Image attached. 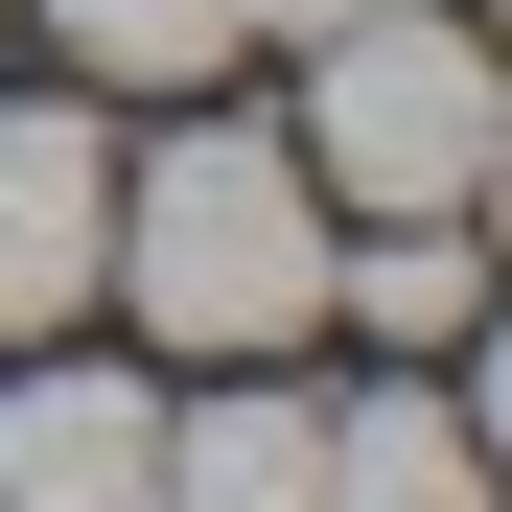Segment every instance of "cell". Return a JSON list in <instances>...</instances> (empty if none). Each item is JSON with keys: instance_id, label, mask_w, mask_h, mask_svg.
I'll use <instances>...</instances> for the list:
<instances>
[{"instance_id": "obj_1", "label": "cell", "mask_w": 512, "mask_h": 512, "mask_svg": "<svg viewBox=\"0 0 512 512\" xmlns=\"http://www.w3.org/2000/svg\"><path fill=\"white\" fill-rule=\"evenodd\" d=\"M94 280H140L163 350H280V326H326V187H303V140H163L140 187L94 210Z\"/></svg>"}, {"instance_id": "obj_2", "label": "cell", "mask_w": 512, "mask_h": 512, "mask_svg": "<svg viewBox=\"0 0 512 512\" xmlns=\"http://www.w3.org/2000/svg\"><path fill=\"white\" fill-rule=\"evenodd\" d=\"M326 70H303V187L326 210H466L489 187V140H512V94H489V24L466 0H350V24H303Z\"/></svg>"}, {"instance_id": "obj_3", "label": "cell", "mask_w": 512, "mask_h": 512, "mask_svg": "<svg viewBox=\"0 0 512 512\" xmlns=\"http://www.w3.org/2000/svg\"><path fill=\"white\" fill-rule=\"evenodd\" d=\"M94 210H117V163L70 94H0V326H70L94 303Z\"/></svg>"}, {"instance_id": "obj_4", "label": "cell", "mask_w": 512, "mask_h": 512, "mask_svg": "<svg viewBox=\"0 0 512 512\" xmlns=\"http://www.w3.org/2000/svg\"><path fill=\"white\" fill-rule=\"evenodd\" d=\"M0 512H163V396L140 373H24L0 396Z\"/></svg>"}, {"instance_id": "obj_5", "label": "cell", "mask_w": 512, "mask_h": 512, "mask_svg": "<svg viewBox=\"0 0 512 512\" xmlns=\"http://www.w3.org/2000/svg\"><path fill=\"white\" fill-rule=\"evenodd\" d=\"M163 512H326V396H187L163 419Z\"/></svg>"}, {"instance_id": "obj_6", "label": "cell", "mask_w": 512, "mask_h": 512, "mask_svg": "<svg viewBox=\"0 0 512 512\" xmlns=\"http://www.w3.org/2000/svg\"><path fill=\"white\" fill-rule=\"evenodd\" d=\"M326 512H489V443H466V396H326Z\"/></svg>"}, {"instance_id": "obj_7", "label": "cell", "mask_w": 512, "mask_h": 512, "mask_svg": "<svg viewBox=\"0 0 512 512\" xmlns=\"http://www.w3.org/2000/svg\"><path fill=\"white\" fill-rule=\"evenodd\" d=\"M326 303H350L373 350H443V326H466V210H373L350 256H326Z\"/></svg>"}, {"instance_id": "obj_8", "label": "cell", "mask_w": 512, "mask_h": 512, "mask_svg": "<svg viewBox=\"0 0 512 512\" xmlns=\"http://www.w3.org/2000/svg\"><path fill=\"white\" fill-rule=\"evenodd\" d=\"M70 24V70H140V94H187V70H233L280 0H47Z\"/></svg>"}]
</instances>
